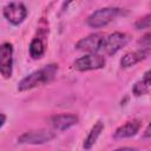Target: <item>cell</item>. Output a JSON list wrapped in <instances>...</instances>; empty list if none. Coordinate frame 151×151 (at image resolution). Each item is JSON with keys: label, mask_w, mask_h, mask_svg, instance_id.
<instances>
[{"label": "cell", "mask_w": 151, "mask_h": 151, "mask_svg": "<svg viewBox=\"0 0 151 151\" xmlns=\"http://www.w3.org/2000/svg\"><path fill=\"white\" fill-rule=\"evenodd\" d=\"M78 120H79L78 117L74 114H57L52 117L51 123L55 130L65 131L74 126L78 123Z\"/></svg>", "instance_id": "10"}, {"label": "cell", "mask_w": 151, "mask_h": 151, "mask_svg": "<svg viewBox=\"0 0 151 151\" xmlns=\"http://www.w3.org/2000/svg\"><path fill=\"white\" fill-rule=\"evenodd\" d=\"M58 72V65L57 64H50L44 66L40 70H37L32 72L31 74L26 76L24 79H21L18 84V91H27L31 88H34L37 86H41L45 84H48L52 81Z\"/></svg>", "instance_id": "1"}, {"label": "cell", "mask_w": 151, "mask_h": 151, "mask_svg": "<svg viewBox=\"0 0 151 151\" xmlns=\"http://www.w3.org/2000/svg\"><path fill=\"white\" fill-rule=\"evenodd\" d=\"M142 126V123L140 120L138 119H133V120H129L126 122L125 124H123L122 126H119L114 133H113V137L116 139H123V138H130L132 136H134L139 129Z\"/></svg>", "instance_id": "9"}, {"label": "cell", "mask_w": 151, "mask_h": 151, "mask_svg": "<svg viewBox=\"0 0 151 151\" xmlns=\"http://www.w3.org/2000/svg\"><path fill=\"white\" fill-rule=\"evenodd\" d=\"M103 41H104V35L100 33H94L80 39L76 44V47L84 52L98 53L103 48Z\"/></svg>", "instance_id": "8"}, {"label": "cell", "mask_w": 151, "mask_h": 151, "mask_svg": "<svg viewBox=\"0 0 151 151\" xmlns=\"http://www.w3.org/2000/svg\"><path fill=\"white\" fill-rule=\"evenodd\" d=\"M147 55H149V53L143 51V50H138V51H134V52H127L122 57L120 66L123 68H129V67L136 65L137 63L144 60Z\"/></svg>", "instance_id": "11"}, {"label": "cell", "mask_w": 151, "mask_h": 151, "mask_svg": "<svg viewBox=\"0 0 151 151\" xmlns=\"http://www.w3.org/2000/svg\"><path fill=\"white\" fill-rule=\"evenodd\" d=\"M150 19H151V15L150 14H146L144 15L143 18H139L134 26L137 29H146V28H150Z\"/></svg>", "instance_id": "15"}, {"label": "cell", "mask_w": 151, "mask_h": 151, "mask_svg": "<svg viewBox=\"0 0 151 151\" xmlns=\"http://www.w3.org/2000/svg\"><path fill=\"white\" fill-rule=\"evenodd\" d=\"M4 17L13 25L21 24L27 17V8L21 2H9L4 7Z\"/></svg>", "instance_id": "7"}, {"label": "cell", "mask_w": 151, "mask_h": 151, "mask_svg": "<svg viewBox=\"0 0 151 151\" xmlns=\"http://www.w3.org/2000/svg\"><path fill=\"white\" fill-rule=\"evenodd\" d=\"M119 13H120V9L117 7L99 8L87 18L86 24L92 28H101L109 25Z\"/></svg>", "instance_id": "2"}, {"label": "cell", "mask_w": 151, "mask_h": 151, "mask_svg": "<svg viewBox=\"0 0 151 151\" xmlns=\"http://www.w3.org/2000/svg\"><path fill=\"white\" fill-rule=\"evenodd\" d=\"M5 122H6V116L2 114V113H0V127L5 124Z\"/></svg>", "instance_id": "17"}, {"label": "cell", "mask_w": 151, "mask_h": 151, "mask_svg": "<svg viewBox=\"0 0 151 151\" xmlns=\"http://www.w3.org/2000/svg\"><path fill=\"white\" fill-rule=\"evenodd\" d=\"M151 88V81H150V71H146L144 77L142 78V80L137 81L133 87H132V92L134 96L139 97V96H144L150 92Z\"/></svg>", "instance_id": "12"}, {"label": "cell", "mask_w": 151, "mask_h": 151, "mask_svg": "<svg viewBox=\"0 0 151 151\" xmlns=\"http://www.w3.org/2000/svg\"><path fill=\"white\" fill-rule=\"evenodd\" d=\"M150 37H151L150 33H146V34L138 41V44L140 45L139 50H143V51L150 53V47H151V44H150Z\"/></svg>", "instance_id": "16"}, {"label": "cell", "mask_w": 151, "mask_h": 151, "mask_svg": "<svg viewBox=\"0 0 151 151\" xmlns=\"http://www.w3.org/2000/svg\"><path fill=\"white\" fill-rule=\"evenodd\" d=\"M129 41H130V37L127 34L122 32H114L111 33L109 37L104 38L101 50H104L107 55H113L124 46H126Z\"/></svg>", "instance_id": "5"}, {"label": "cell", "mask_w": 151, "mask_h": 151, "mask_svg": "<svg viewBox=\"0 0 151 151\" xmlns=\"http://www.w3.org/2000/svg\"><path fill=\"white\" fill-rule=\"evenodd\" d=\"M105 66V59L98 53H88L84 57L78 58L73 63V68L80 72L103 68Z\"/></svg>", "instance_id": "4"}, {"label": "cell", "mask_w": 151, "mask_h": 151, "mask_svg": "<svg viewBox=\"0 0 151 151\" xmlns=\"http://www.w3.org/2000/svg\"><path fill=\"white\" fill-rule=\"evenodd\" d=\"M55 134L54 132L46 130V129H39V130H33L25 132L18 138V143L20 144H32V145H38V144H45L54 139Z\"/></svg>", "instance_id": "3"}, {"label": "cell", "mask_w": 151, "mask_h": 151, "mask_svg": "<svg viewBox=\"0 0 151 151\" xmlns=\"http://www.w3.org/2000/svg\"><path fill=\"white\" fill-rule=\"evenodd\" d=\"M72 1H73V0H65V1H64V4H63V11H65V8H66V7H67Z\"/></svg>", "instance_id": "18"}, {"label": "cell", "mask_w": 151, "mask_h": 151, "mask_svg": "<svg viewBox=\"0 0 151 151\" xmlns=\"http://www.w3.org/2000/svg\"><path fill=\"white\" fill-rule=\"evenodd\" d=\"M45 53V44L41 38L35 37L29 44V55L33 59H39Z\"/></svg>", "instance_id": "14"}, {"label": "cell", "mask_w": 151, "mask_h": 151, "mask_svg": "<svg viewBox=\"0 0 151 151\" xmlns=\"http://www.w3.org/2000/svg\"><path fill=\"white\" fill-rule=\"evenodd\" d=\"M13 72V46L9 42L0 45V73L4 78L8 79Z\"/></svg>", "instance_id": "6"}, {"label": "cell", "mask_w": 151, "mask_h": 151, "mask_svg": "<svg viewBox=\"0 0 151 151\" xmlns=\"http://www.w3.org/2000/svg\"><path fill=\"white\" fill-rule=\"evenodd\" d=\"M145 137H150V125H147V127L145 130Z\"/></svg>", "instance_id": "19"}, {"label": "cell", "mask_w": 151, "mask_h": 151, "mask_svg": "<svg viewBox=\"0 0 151 151\" xmlns=\"http://www.w3.org/2000/svg\"><path fill=\"white\" fill-rule=\"evenodd\" d=\"M103 130H104V124H103L101 122L96 123V124L92 126L91 131L88 132L86 139L84 140V149H86V150L91 149V147L94 145V143L97 142V139H98V137L100 136V133H101Z\"/></svg>", "instance_id": "13"}]
</instances>
